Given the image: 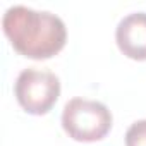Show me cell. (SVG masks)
<instances>
[{
	"instance_id": "6da1fadb",
	"label": "cell",
	"mask_w": 146,
	"mask_h": 146,
	"mask_svg": "<svg viewBox=\"0 0 146 146\" xmlns=\"http://www.w3.org/2000/svg\"><path fill=\"white\" fill-rule=\"evenodd\" d=\"M2 28L12 48L33 60L55 57L67 41V28L57 14L24 5L9 7L2 17Z\"/></svg>"
},
{
	"instance_id": "7a4b0ae2",
	"label": "cell",
	"mask_w": 146,
	"mask_h": 146,
	"mask_svg": "<svg viewBox=\"0 0 146 146\" xmlns=\"http://www.w3.org/2000/svg\"><path fill=\"white\" fill-rule=\"evenodd\" d=\"M113 117L108 107L95 100L72 98L62 110V129L79 143L102 141L110 132Z\"/></svg>"
},
{
	"instance_id": "3957f363",
	"label": "cell",
	"mask_w": 146,
	"mask_h": 146,
	"mask_svg": "<svg viewBox=\"0 0 146 146\" xmlns=\"http://www.w3.org/2000/svg\"><path fill=\"white\" fill-rule=\"evenodd\" d=\"M17 103L29 115L48 113L60 96V79L50 70L28 67L19 72L14 83Z\"/></svg>"
},
{
	"instance_id": "277c9868",
	"label": "cell",
	"mask_w": 146,
	"mask_h": 146,
	"mask_svg": "<svg viewBox=\"0 0 146 146\" xmlns=\"http://www.w3.org/2000/svg\"><path fill=\"white\" fill-rule=\"evenodd\" d=\"M119 50L131 60H146V12H132L120 19L115 29Z\"/></svg>"
},
{
	"instance_id": "5b68a950",
	"label": "cell",
	"mask_w": 146,
	"mask_h": 146,
	"mask_svg": "<svg viewBox=\"0 0 146 146\" xmlns=\"http://www.w3.org/2000/svg\"><path fill=\"white\" fill-rule=\"evenodd\" d=\"M125 146H146V119L136 120L125 132Z\"/></svg>"
}]
</instances>
